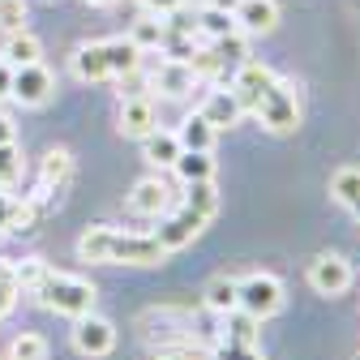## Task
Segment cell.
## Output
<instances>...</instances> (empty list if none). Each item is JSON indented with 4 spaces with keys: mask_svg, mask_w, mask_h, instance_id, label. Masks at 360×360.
Segmentation results:
<instances>
[{
    "mask_svg": "<svg viewBox=\"0 0 360 360\" xmlns=\"http://www.w3.org/2000/svg\"><path fill=\"white\" fill-rule=\"evenodd\" d=\"M34 300H39L43 309L60 313V318H82V313L95 309V283H90V279H77V275H56V270H52V275L39 283Z\"/></svg>",
    "mask_w": 360,
    "mask_h": 360,
    "instance_id": "6da1fadb",
    "label": "cell"
},
{
    "mask_svg": "<svg viewBox=\"0 0 360 360\" xmlns=\"http://www.w3.org/2000/svg\"><path fill=\"white\" fill-rule=\"evenodd\" d=\"M253 116L270 133H296V124H300V95H296V86L283 82V77H275L262 90V99L253 103Z\"/></svg>",
    "mask_w": 360,
    "mask_h": 360,
    "instance_id": "7a4b0ae2",
    "label": "cell"
},
{
    "mask_svg": "<svg viewBox=\"0 0 360 360\" xmlns=\"http://www.w3.org/2000/svg\"><path fill=\"white\" fill-rule=\"evenodd\" d=\"M240 309L249 313V318L266 322V318H275V313L283 309V283L275 275H245L240 279Z\"/></svg>",
    "mask_w": 360,
    "mask_h": 360,
    "instance_id": "3957f363",
    "label": "cell"
},
{
    "mask_svg": "<svg viewBox=\"0 0 360 360\" xmlns=\"http://www.w3.org/2000/svg\"><path fill=\"white\" fill-rule=\"evenodd\" d=\"M210 219H202L198 210H189V206H180V210H172L159 228L150 232L159 245H163V253H176V249H185V245H193L198 236H202V228H206Z\"/></svg>",
    "mask_w": 360,
    "mask_h": 360,
    "instance_id": "277c9868",
    "label": "cell"
},
{
    "mask_svg": "<svg viewBox=\"0 0 360 360\" xmlns=\"http://www.w3.org/2000/svg\"><path fill=\"white\" fill-rule=\"evenodd\" d=\"M309 288L318 296H339L352 288V262L343 253H318L309 262Z\"/></svg>",
    "mask_w": 360,
    "mask_h": 360,
    "instance_id": "5b68a950",
    "label": "cell"
},
{
    "mask_svg": "<svg viewBox=\"0 0 360 360\" xmlns=\"http://www.w3.org/2000/svg\"><path fill=\"white\" fill-rule=\"evenodd\" d=\"M73 347L82 356H108L116 347V326L90 309V313H82V318H73Z\"/></svg>",
    "mask_w": 360,
    "mask_h": 360,
    "instance_id": "8992f818",
    "label": "cell"
},
{
    "mask_svg": "<svg viewBox=\"0 0 360 360\" xmlns=\"http://www.w3.org/2000/svg\"><path fill=\"white\" fill-rule=\"evenodd\" d=\"M159 262H167V253H163V245L155 236H129V232L112 236L108 266H159Z\"/></svg>",
    "mask_w": 360,
    "mask_h": 360,
    "instance_id": "52a82bcc",
    "label": "cell"
},
{
    "mask_svg": "<svg viewBox=\"0 0 360 360\" xmlns=\"http://www.w3.org/2000/svg\"><path fill=\"white\" fill-rule=\"evenodd\" d=\"M52 90H56V77L43 69V60L13 69V95L9 99H18L22 108H43V103L52 99Z\"/></svg>",
    "mask_w": 360,
    "mask_h": 360,
    "instance_id": "ba28073f",
    "label": "cell"
},
{
    "mask_svg": "<svg viewBox=\"0 0 360 360\" xmlns=\"http://www.w3.org/2000/svg\"><path fill=\"white\" fill-rule=\"evenodd\" d=\"M275 82V73H270L266 65H257V60H240L236 65V73H232V82H228V90L236 95V103L245 108V112H253V103L262 99V90Z\"/></svg>",
    "mask_w": 360,
    "mask_h": 360,
    "instance_id": "9c48e42d",
    "label": "cell"
},
{
    "mask_svg": "<svg viewBox=\"0 0 360 360\" xmlns=\"http://www.w3.org/2000/svg\"><path fill=\"white\" fill-rule=\"evenodd\" d=\"M193 82H198V73H193L189 60H159V69L150 73V86L163 99H185L193 90Z\"/></svg>",
    "mask_w": 360,
    "mask_h": 360,
    "instance_id": "30bf717a",
    "label": "cell"
},
{
    "mask_svg": "<svg viewBox=\"0 0 360 360\" xmlns=\"http://www.w3.org/2000/svg\"><path fill=\"white\" fill-rule=\"evenodd\" d=\"M232 18H236L240 34H270L279 26V5L275 0H240Z\"/></svg>",
    "mask_w": 360,
    "mask_h": 360,
    "instance_id": "8fae6325",
    "label": "cell"
},
{
    "mask_svg": "<svg viewBox=\"0 0 360 360\" xmlns=\"http://www.w3.org/2000/svg\"><path fill=\"white\" fill-rule=\"evenodd\" d=\"M167 198H172V189L163 185V180H159V176H146V180H138V185H133L129 210L142 214V219H159V214L167 210Z\"/></svg>",
    "mask_w": 360,
    "mask_h": 360,
    "instance_id": "7c38bea8",
    "label": "cell"
},
{
    "mask_svg": "<svg viewBox=\"0 0 360 360\" xmlns=\"http://www.w3.org/2000/svg\"><path fill=\"white\" fill-rule=\"evenodd\" d=\"M159 129V120H155V103L146 99V95H133V99H124L120 103V133L124 138H146V133H155Z\"/></svg>",
    "mask_w": 360,
    "mask_h": 360,
    "instance_id": "4fadbf2b",
    "label": "cell"
},
{
    "mask_svg": "<svg viewBox=\"0 0 360 360\" xmlns=\"http://www.w3.org/2000/svg\"><path fill=\"white\" fill-rule=\"evenodd\" d=\"M73 73L82 82H108L112 65H108V43H82L73 52Z\"/></svg>",
    "mask_w": 360,
    "mask_h": 360,
    "instance_id": "5bb4252c",
    "label": "cell"
},
{
    "mask_svg": "<svg viewBox=\"0 0 360 360\" xmlns=\"http://www.w3.org/2000/svg\"><path fill=\"white\" fill-rule=\"evenodd\" d=\"M73 176V155L69 150H48L39 167V193H60Z\"/></svg>",
    "mask_w": 360,
    "mask_h": 360,
    "instance_id": "9a60e30c",
    "label": "cell"
},
{
    "mask_svg": "<svg viewBox=\"0 0 360 360\" xmlns=\"http://www.w3.org/2000/svg\"><path fill=\"white\" fill-rule=\"evenodd\" d=\"M176 138H180V150H214L219 129L202 112H193V116H185V124L176 129Z\"/></svg>",
    "mask_w": 360,
    "mask_h": 360,
    "instance_id": "2e32d148",
    "label": "cell"
},
{
    "mask_svg": "<svg viewBox=\"0 0 360 360\" xmlns=\"http://www.w3.org/2000/svg\"><path fill=\"white\" fill-rule=\"evenodd\" d=\"M202 116L214 124V129H232L240 116H245V108L236 103V95H232V90H210V99H206V108H202Z\"/></svg>",
    "mask_w": 360,
    "mask_h": 360,
    "instance_id": "e0dca14e",
    "label": "cell"
},
{
    "mask_svg": "<svg viewBox=\"0 0 360 360\" xmlns=\"http://www.w3.org/2000/svg\"><path fill=\"white\" fill-rule=\"evenodd\" d=\"M206 309L210 313H232V309H240V279H232V275H219V279H210L206 283Z\"/></svg>",
    "mask_w": 360,
    "mask_h": 360,
    "instance_id": "ac0fdd59",
    "label": "cell"
},
{
    "mask_svg": "<svg viewBox=\"0 0 360 360\" xmlns=\"http://www.w3.org/2000/svg\"><path fill=\"white\" fill-rule=\"evenodd\" d=\"M108 43V65H112V77H129V73H138V65H142V48L133 43L129 34H120V39H103Z\"/></svg>",
    "mask_w": 360,
    "mask_h": 360,
    "instance_id": "d6986e66",
    "label": "cell"
},
{
    "mask_svg": "<svg viewBox=\"0 0 360 360\" xmlns=\"http://www.w3.org/2000/svg\"><path fill=\"white\" fill-rule=\"evenodd\" d=\"M142 155L155 167H172L176 155H180V138H176V133H167V129H155V133H146V138H142Z\"/></svg>",
    "mask_w": 360,
    "mask_h": 360,
    "instance_id": "ffe728a7",
    "label": "cell"
},
{
    "mask_svg": "<svg viewBox=\"0 0 360 360\" xmlns=\"http://www.w3.org/2000/svg\"><path fill=\"white\" fill-rule=\"evenodd\" d=\"M112 236H116V228H86L82 240H77V257H82V262H95V266H108V257H112Z\"/></svg>",
    "mask_w": 360,
    "mask_h": 360,
    "instance_id": "44dd1931",
    "label": "cell"
},
{
    "mask_svg": "<svg viewBox=\"0 0 360 360\" xmlns=\"http://www.w3.org/2000/svg\"><path fill=\"white\" fill-rule=\"evenodd\" d=\"M172 172L185 180V185L189 180H214V159H210V150H180Z\"/></svg>",
    "mask_w": 360,
    "mask_h": 360,
    "instance_id": "7402d4cb",
    "label": "cell"
},
{
    "mask_svg": "<svg viewBox=\"0 0 360 360\" xmlns=\"http://www.w3.org/2000/svg\"><path fill=\"white\" fill-rule=\"evenodd\" d=\"M0 56H5L13 69H18V65H39V56H43V43H39L30 30H13V34H9V43H5V52H0Z\"/></svg>",
    "mask_w": 360,
    "mask_h": 360,
    "instance_id": "603a6c76",
    "label": "cell"
},
{
    "mask_svg": "<svg viewBox=\"0 0 360 360\" xmlns=\"http://www.w3.org/2000/svg\"><path fill=\"white\" fill-rule=\"evenodd\" d=\"M163 34H167V22H163V18H155V13H142L138 22L129 26V39L138 43L142 52H155V48H163Z\"/></svg>",
    "mask_w": 360,
    "mask_h": 360,
    "instance_id": "cb8c5ba5",
    "label": "cell"
},
{
    "mask_svg": "<svg viewBox=\"0 0 360 360\" xmlns=\"http://www.w3.org/2000/svg\"><path fill=\"white\" fill-rule=\"evenodd\" d=\"M185 206H189V210H198L202 219H214V214H219L214 180H189V185H185Z\"/></svg>",
    "mask_w": 360,
    "mask_h": 360,
    "instance_id": "d4e9b609",
    "label": "cell"
},
{
    "mask_svg": "<svg viewBox=\"0 0 360 360\" xmlns=\"http://www.w3.org/2000/svg\"><path fill=\"white\" fill-rule=\"evenodd\" d=\"M48 275H52V266L43 262V257H26V262H18V266H13V279H18V292H30V296L39 292V283L48 279Z\"/></svg>",
    "mask_w": 360,
    "mask_h": 360,
    "instance_id": "484cf974",
    "label": "cell"
},
{
    "mask_svg": "<svg viewBox=\"0 0 360 360\" xmlns=\"http://www.w3.org/2000/svg\"><path fill=\"white\" fill-rule=\"evenodd\" d=\"M189 65H193V73H198V77H210V82H223V77H228V60H223V56L210 48V43L189 56Z\"/></svg>",
    "mask_w": 360,
    "mask_h": 360,
    "instance_id": "4316f807",
    "label": "cell"
},
{
    "mask_svg": "<svg viewBox=\"0 0 360 360\" xmlns=\"http://www.w3.org/2000/svg\"><path fill=\"white\" fill-rule=\"evenodd\" d=\"M228 318V330H223V339H232V343H257V318H249L245 309H232V313H223Z\"/></svg>",
    "mask_w": 360,
    "mask_h": 360,
    "instance_id": "83f0119b",
    "label": "cell"
},
{
    "mask_svg": "<svg viewBox=\"0 0 360 360\" xmlns=\"http://www.w3.org/2000/svg\"><path fill=\"white\" fill-rule=\"evenodd\" d=\"M330 193H335V202L352 206V202L360 198V167H339V172L330 176Z\"/></svg>",
    "mask_w": 360,
    "mask_h": 360,
    "instance_id": "f1b7e54d",
    "label": "cell"
},
{
    "mask_svg": "<svg viewBox=\"0 0 360 360\" xmlns=\"http://www.w3.org/2000/svg\"><path fill=\"white\" fill-rule=\"evenodd\" d=\"M249 34H240V30H232V34H219V39H210V48L228 60V65H240V60H249V43H245Z\"/></svg>",
    "mask_w": 360,
    "mask_h": 360,
    "instance_id": "f546056e",
    "label": "cell"
},
{
    "mask_svg": "<svg viewBox=\"0 0 360 360\" xmlns=\"http://www.w3.org/2000/svg\"><path fill=\"white\" fill-rule=\"evenodd\" d=\"M9 360H48V339L43 335H18L9 343Z\"/></svg>",
    "mask_w": 360,
    "mask_h": 360,
    "instance_id": "4dcf8cb0",
    "label": "cell"
},
{
    "mask_svg": "<svg viewBox=\"0 0 360 360\" xmlns=\"http://www.w3.org/2000/svg\"><path fill=\"white\" fill-rule=\"evenodd\" d=\"M236 30V18L232 13H219V9H206L202 18H198V34H206V39H219V34H232Z\"/></svg>",
    "mask_w": 360,
    "mask_h": 360,
    "instance_id": "1f68e13d",
    "label": "cell"
},
{
    "mask_svg": "<svg viewBox=\"0 0 360 360\" xmlns=\"http://www.w3.org/2000/svg\"><path fill=\"white\" fill-rule=\"evenodd\" d=\"M18 176H22V150L18 142H5L0 146V189H9Z\"/></svg>",
    "mask_w": 360,
    "mask_h": 360,
    "instance_id": "d6a6232c",
    "label": "cell"
},
{
    "mask_svg": "<svg viewBox=\"0 0 360 360\" xmlns=\"http://www.w3.org/2000/svg\"><path fill=\"white\" fill-rule=\"evenodd\" d=\"M0 30H26V0H0Z\"/></svg>",
    "mask_w": 360,
    "mask_h": 360,
    "instance_id": "836d02e7",
    "label": "cell"
},
{
    "mask_svg": "<svg viewBox=\"0 0 360 360\" xmlns=\"http://www.w3.org/2000/svg\"><path fill=\"white\" fill-rule=\"evenodd\" d=\"M18 304V279H13V266L0 262V318Z\"/></svg>",
    "mask_w": 360,
    "mask_h": 360,
    "instance_id": "e575fe53",
    "label": "cell"
},
{
    "mask_svg": "<svg viewBox=\"0 0 360 360\" xmlns=\"http://www.w3.org/2000/svg\"><path fill=\"white\" fill-rule=\"evenodd\" d=\"M214 360H262V352H257V343H232V339H223L219 352H214Z\"/></svg>",
    "mask_w": 360,
    "mask_h": 360,
    "instance_id": "d590c367",
    "label": "cell"
},
{
    "mask_svg": "<svg viewBox=\"0 0 360 360\" xmlns=\"http://www.w3.org/2000/svg\"><path fill=\"white\" fill-rule=\"evenodd\" d=\"M30 223H34V202H13L9 219H5V232H26Z\"/></svg>",
    "mask_w": 360,
    "mask_h": 360,
    "instance_id": "8d00e7d4",
    "label": "cell"
},
{
    "mask_svg": "<svg viewBox=\"0 0 360 360\" xmlns=\"http://www.w3.org/2000/svg\"><path fill=\"white\" fill-rule=\"evenodd\" d=\"M142 9L155 13V18H167V13H176V9H185V0H142Z\"/></svg>",
    "mask_w": 360,
    "mask_h": 360,
    "instance_id": "74e56055",
    "label": "cell"
},
{
    "mask_svg": "<svg viewBox=\"0 0 360 360\" xmlns=\"http://www.w3.org/2000/svg\"><path fill=\"white\" fill-rule=\"evenodd\" d=\"M13 95V65L0 56V99H9Z\"/></svg>",
    "mask_w": 360,
    "mask_h": 360,
    "instance_id": "f35d334b",
    "label": "cell"
},
{
    "mask_svg": "<svg viewBox=\"0 0 360 360\" xmlns=\"http://www.w3.org/2000/svg\"><path fill=\"white\" fill-rule=\"evenodd\" d=\"M155 360H206L202 352H189V347H180V352H159Z\"/></svg>",
    "mask_w": 360,
    "mask_h": 360,
    "instance_id": "ab89813d",
    "label": "cell"
},
{
    "mask_svg": "<svg viewBox=\"0 0 360 360\" xmlns=\"http://www.w3.org/2000/svg\"><path fill=\"white\" fill-rule=\"evenodd\" d=\"M18 138V133H13V120L5 116V112H0V146H5V142H13Z\"/></svg>",
    "mask_w": 360,
    "mask_h": 360,
    "instance_id": "60d3db41",
    "label": "cell"
},
{
    "mask_svg": "<svg viewBox=\"0 0 360 360\" xmlns=\"http://www.w3.org/2000/svg\"><path fill=\"white\" fill-rule=\"evenodd\" d=\"M9 206H13V198L0 189V236H5V219H9Z\"/></svg>",
    "mask_w": 360,
    "mask_h": 360,
    "instance_id": "b9f144b4",
    "label": "cell"
},
{
    "mask_svg": "<svg viewBox=\"0 0 360 360\" xmlns=\"http://www.w3.org/2000/svg\"><path fill=\"white\" fill-rule=\"evenodd\" d=\"M240 0H206V9H219V13H236Z\"/></svg>",
    "mask_w": 360,
    "mask_h": 360,
    "instance_id": "7bdbcfd3",
    "label": "cell"
},
{
    "mask_svg": "<svg viewBox=\"0 0 360 360\" xmlns=\"http://www.w3.org/2000/svg\"><path fill=\"white\" fill-rule=\"evenodd\" d=\"M347 210H352V214H356V219H360V198H356V202H352V206H347Z\"/></svg>",
    "mask_w": 360,
    "mask_h": 360,
    "instance_id": "ee69618b",
    "label": "cell"
},
{
    "mask_svg": "<svg viewBox=\"0 0 360 360\" xmlns=\"http://www.w3.org/2000/svg\"><path fill=\"white\" fill-rule=\"evenodd\" d=\"M90 5H116V0H90Z\"/></svg>",
    "mask_w": 360,
    "mask_h": 360,
    "instance_id": "f6af8a7d",
    "label": "cell"
}]
</instances>
